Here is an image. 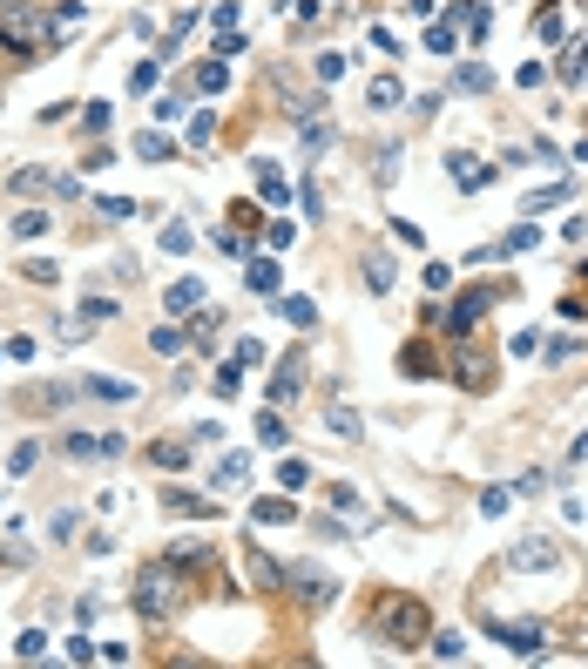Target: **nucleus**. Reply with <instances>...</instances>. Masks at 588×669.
<instances>
[{
	"label": "nucleus",
	"mask_w": 588,
	"mask_h": 669,
	"mask_svg": "<svg viewBox=\"0 0 588 669\" xmlns=\"http://www.w3.org/2000/svg\"><path fill=\"white\" fill-rule=\"evenodd\" d=\"M372 636L392 642V649H426V642H433V609H426L420 595L392 588V595L372 602Z\"/></svg>",
	"instance_id": "f257e3e1"
},
{
	"label": "nucleus",
	"mask_w": 588,
	"mask_h": 669,
	"mask_svg": "<svg viewBox=\"0 0 588 669\" xmlns=\"http://www.w3.org/2000/svg\"><path fill=\"white\" fill-rule=\"evenodd\" d=\"M0 48H14V55H48L55 48V21L28 7V0H0Z\"/></svg>",
	"instance_id": "f03ea898"
},
{
	"label": "nucleus",
	"mask_w": 588,
	"mask_h": 669,
	"mask_svg": "<svg viewBox=\"0 0 588 669\" xmlns=\"http://www.w3.org/2000/svg\"><path fill=\"white\" fill-rule=\"evenodd\" d=\"M176 609H183V568L163 555V561H149V568L136 575V615L142 622H169Z\"/></svg>",
	"instance_id": "7ed1b4c3"
},
{
	"label": "nucleus",
	"mask_w": 588,
	"mask_h": 669,
	"mask_svg": "<svg viewBox=\"0 0 588 669\" xmlns=\"http://www.w3.org/2000/svg\"><path fill=\"white\" fill-rule=\"evenodd\" d=\"M487 636L507 642L514 656H548V636H541V622H501V615H487Z\"/></svg>",
	"instance_id": "20e7f679"
},
{
	"label": "nucleus",
	"mask_w": 588,
	"mask_h": 669,
	"mask_svg": "<svg viewBox=\"0 0 588 669\" xmlns=\"http://www.w3.org/2000/svg\"><path fill=\"white\" fill-rule=\"evenodd\" d=\"M284 582H291V595H298L305 609H332L338 602V582L332 575H318V568H284Z\"/></svg>",
	"instance_id": "39448f33"
},
{
	"label": "nucleus",
	"mask_w": 588,
	"mask_h": 669,
	"mask_svg": "<svg viewBox=\"0 0 588 669\" xmlns=\"http://www.w3.org/2000/svg\"><path fill=\"white\" fill-rule=\"evenodd\" d=\"M561 548L548 541V534H521L514 548H507V568H521V575H534V568H555Z\"/></svg>",
	"instance_id": "423d86ee"
},
{
	"label": "nucleus",
	"mask_w": 588,
	"mask_h": 669,
	"mask_svg": "<svg viewBox=\"0 0 588 669\" xmlns=\"http://www.w3.org/2000/svg\"><path fill=\"white\" fill-rule=\"evenodd\" d=\"M453 379H460L467 392H487V386H494V365H487V352L460 345V352H453Z\"/></svg>",
	"instance_id": "0eeeda50"
},
{
	"label": "nucleus",
	"mask_w": 588,
	"mask_h": 669,
	"mask_svg": "<svg viewBox=\"0 0 588 669\" xmlns=\"http://www.w3.org/2000/svg\"><path fill=\"white\" fill-rule=\"evenodd\" d=\"M305 392V352H284L278 372H271V406H284V399H298Z\"/></svg>",
	"instance_id": "6e6552de"
},
{
	"label": "nucleus",
	"mask_w": 588,
	"mask_h": 669,
	"mask_svg": "<svg viewBox=\"0 0 588 669\" xmlns=\"http://www.w3.org/2000/svg\"><path fill=\"white\" fill-rule=\"evenodd\" d=\"M251 176H257V196H264L271 210H291V183L278 176V163H271V156H251Z\"/></svg>",
	"instance_id": "1a4fd4ad"
},
{
	"label": "nucleus",
	"mask_w": 588,
	"mask_h": 669,
	"mask_svg": "<svg viewBox=\"0 0 588 669\" xmlns=\"http://www.w3.org/2000/svg\"><path fill=\"white\" fill-rule=\"evenodd\" d=\"M480 311H487V291H460V298H453V311L440 318V325H447L453 338H467V332L480 325Z\"/></svg>",
	"instance_id": "9d476101"
},
{
	"label": "nucleus",
	"mask_w": 588,
	"mask_h": 669,
	"mask_svg": "<svg viewBox=\"0 0 588 669\" xmlns=\"http://www.w3.org/2000/svg\"><path fill=\"white\" fill-rule=\"evenodd\" d=\"M196 305H210V291H203V278H176V284L163 291V311H169V318H190Z\"/></svg>",
	"instance_id": "9b49d317"
},
{
	"label": "nucleus",
	"mask_w": 588,
	"mask_h": 669,
	"mask_svg": "<svg viewBox=\"0 0 588 669\" xmlns=\"http://www.w3.org/2000/svg\"><path fill=\"white\" fill-rule=\"evenodd\" d=\"M399 102H406V82H399V75H372V88H365V109H372V115H392Z\"/></svg>",
	"instance_id": "f8f14e48"
},
{
	"label": "nucleus",
	"mask_w": 588,
	"mask_h": 669,
	"mask_svg": "<svg viewBox=\"0 0 588 669\" xmlns=\"http://www.w3.org/2000/svg\"><path fill=\"white\" fill-rule=\"evenodd\" d=\"M244 284H251L257 298H278V284H284V264H271V251H264V257H251V264H244Z\"/></svg>",
	"instance_id": "ddd939ff"
},
{
	"label": "nucleus",
	"mask_w": 588,
	"mask_h": 669,
	"mask_svg": "<svg viewBox=\"0 0 588 669\" xmlns=\"http://www.w3.org/2000/svg\"><path fill=\"white\" fill-rule=\"evenodd\" d=\"M163 507H169V514H190V521L217 514V501H203V494H190V487H163Z\"/></svg>",
	"instance_id": "4468645a"
},
{
	"label": "nucleus",
	"mask_w": 588,
	"mask_h": 669,
	"mask_svg": "<svg viewBox=\"0 0 588 669\" xmlns=\"http://www.w3.org/2000/svg\"><path fill=\"white\" fill-rule=\"evenodd\" d=\"M284 521H298V507L284 501V494H278V501H271V494L251 501V528H284Z\"/></svg>",
	"instance_id": "2eb2a0df"
},
{
	"label": "nucleus",
	"mask_w": 588,
	"mask_h": 669,
	"mask_svg": "<svg viewBox=\"0 0 588 669\" xmlns=\"http://www.w3.org/2000/svg\"><path fill=\"white\" fill-rule=\"evenodd\" d=\"M284 440H291V426H284V419H278V406L264 399V413H257V446H264V453H278Z\"/></svg>",
	"instance_id": "dca6fc26"
},
{
	"label": "nucleus",
	"mask_w": 588,
	"mask_h": 669,
	"mask_svg": "<svg viewBox=\"0 0 588 669\" xmlns=\"http://www.w3.org/2000/svg\"><path fill=\"white\" fill-rule=\"evenodd\" d=\"M244 474H251V460H244V453H224V460H217V474H210V494H230V487H244Z\"/></svg>",
	"instance_id": "f3484780"
},
{
	"label": "nucleus",
	"mask_w": 588,
	"mask_h": 669,
	"mask_svg": "<svg viewBox=\"0 0 588 669\" xmlns=\"http://www.w3.org/2000/svg\"><path fill=\"white\" fill-rule=\"evenodd\" d=\"M359 278H365V291H379V298H386V291H392V278H399V264H392L386 251H372V257H365V271H359Z\"/></svg>",
	"instance_id": "a211bd4d"
},
{
	"label": "nucleus",
	"mask_w": 588,
	"mask_h": 669,
	"mask_svg": "<svg viewBox=\"0 0 588 669\" xmlns=\"http://www.w3.org/2000/svg\"><path fill=\"white\" fill-rule=\"evenodd\" d=\"M447 169H453V183H460V190H480V183H487V163H480V156H467V149H453Z\"/></svg>",
	"instance_id": "6ab92c4d"
},
{
	"label": "nucleus",
	"mask_w": 588,
	"mask_h": 669,
	"mask_svg": "<svg viewBox=\"0 0 588 669\" xmlns=\"http://www.w3.org/2000/svg\"><path fill=\"white\" fill-rule=\"evenodd\" d=\"M325 426H332L338 440H365V419L352 413V406H345V399H338V392H332V413H325Z\"/></svg>",
	"instance_id": "aec40b11"
},
{
	"label": "nucleus",
	"mask_w": 588,
	"mask_h": 669,
	"mask_svg": "<svg viewBox=\"0 0 588 669\" xmlns=\"http://www.w3.org/2000/svg\"><path fill=\"white\" fill-rule=\"evenodd\" d=\"M217 332H224V311L196 305V318H190V338H196V345H203V352H210V345H217Z\"/></svg>",
	"instance_id": "412c9836"
},
{
	"label": "nucleus",
	"mask_w": 588,
	"mask_h": 669,
	"mask_svg": "<svg viewBox=\"0 0 588 669\" xmlns=\"http://www.w3.org/2000/svg\"><path fill=\"white\" fill-rule=\"evenodd\" d=\"M169 561H176V568H203V561H217V541H176Z\"/></svg>",
	"instance_id": "4be33fe9"
},
{
	"label": "nucleus",
	"mask_w": 588,
	"mask_h": 669,
	"mask_svg": "<svg viewBox=\"0 0 588 669\" xmlns=\"http://www.w3.org/2000/svg\"><path fill=\"white\" fill-rule=\"evenodd\" d=\"M136 156H142V163H169V156H176V142H169L163 129H142V136H136Z\"/></svg>",
	"instance_id": "5701e85b"
},
{
	"label": "nucleus",
	"mask_w": 588,
	"mask_h": 669,
	"mask_svg": "<svg viewBox=\"0 0 588 669\" xmlns=\"http://www.w3.org/2000/svg\"><path fill=\"white\" fill-rule=\"evenodd\" d=\"M278 318L298 325V332H311V325H318V305H311V298H278Z\"/></svg>",
	"instance_id": "b1692460"
},
{
	"label": "nucleus",
	"mask_w": 588,
	"mask_h": 669,
	"mask_svg": "<svg viewBox=\"0 0 588 669\" xmlns=\"http://www.w3.org/2000/svg\"><path fill=\"white\" fill-rule=\"evenodd\" d=\"M251 582L264 588V595H271V588H284V568L271 555H264V548H251Z\"/></svg>",
	"instance_id": "393cba45"
},
{
	"label": "nucleus",
	"mask_w": 588,
	"mask_h": 669,
	"mask_svg": "<svg viewBox=\"0 0 588 669\" xmlns=\"http://www.w3.org/2000/svg\"><path fill=\"white\" fill-rule=\"evenodd\" d=\"M48 183H55V176H48L41 163H28V169H14V176H7V190H14V196H34V190H48Z\"/></svg>",
	"instance_id": "a878e982"
},
{
	"label": "nucleus",
	"mask_w": 588,
	"mask_h": 669,
	"mask_svg": "<svg viewBox=\"0 0 588 669\" xmlns=\"http://www.w3.org/2000/svg\"><path fill=\"white\" fill-rule=\"evenodd\" d=\"M420 48H426V55H460V34H453V21H433Z\"/></svg>",
	"instance_id": "bb28decb"
},
{
	"label": "nucleus",
	"mask_w": 588,
	"mask_h": 669,
	"mask_svg": "<svg viewBox=\"0 0 588 669\" xmlns=\"http://www.w3.org/2000/svg\"><path fill=\"white\" fill-rule=\"evenodd\" d=\"M426 649H433L440 663H460V656H467V636H460V629H433V642H426Z\"/></svg>",
	"instance_id": "cd10ccee"
},
{
	"label": "nucleus",
	"mask_w": 588,
	"mask_h": 669,
	"mask_svg": "<svg viewBox=\"0 0 588 669\" xmlns=\"http://www.w3.org/2000/svg\"><path fill=\"white\" fill-rule=\"evenodd\" d=\"M149 460L176 474V467H190V446H183V440H156V446H149Z\"/></svg>",
	"instance_id": "c85d7f7f"
},
{
	"label": "nucleus",
	"mask_w": 588,
	"mask_h": 669,
	"mask_svg": "<svg viewBox=\"0 0 588 669\" xmlns=\"http://www.w3.org/2000/svg\"><path fill=\"white\" fill-rule=\"evenodd\" d=\"M196 88H203V95H224V88H230V68H224L217 55H210L203 68H196Z\"/></svg>",
	"instance_id": "c756f323"
},
{
	"label": "nucleus",
	"mask_w": 588,
	"mask_h": 669,
	"mask_svg": "<svg viewBox=\"0 0 588 669\" xmlns=\"http://www.w3.org/2000/svg\"><path fill=\"white\" fill-rule=\"evenodd\" d=\"M453 88H460V95H487V88H494V75H487L480 61H467V68L453 75Z\"/></svg>",
	"instance_id": "7c9ffc66"
},
{
	"label": "nucleus",
	"mask_w": 588,
	"mask_h": 669,
	"mask_svg": "<svg viewBox=\"0 0 588 669\" xmlns=\"http://www.w3.org/2000/svg\"><path fill=\"white\" fill-rule=\"evenodd\" d=\"M48 210H21V217H14V237H21V244H34V237H48Z\"/></svg>",
	"instance_id": "2f4dec72"
},
{
	"label": "nucleus",
	"mask_w": 588,
	"mask_h": 669,
	"mask_svg": "<svg viewBox=\"0 0 588 669\" xmlns=\"http://www.w3.org/2000/svg\"><path fill=\"white\" fill-rule=\"evenodd\" d=\"M568 196H575V183H548V190H534L528 203H521V210H528V217H541L548 203H568Z\"/></svg>",
	"instance_id": "473e14b6"
},
{
	"label": "nucleus",
	"mask_w": 588,
	"mask_h": 669,
	"mask_svg": "<svg viewBox=\"0 0 588 669\" xmlns=\"http://www.w3.org/2000/svg\"><path fill=\"white\" fill-rule=\"evenodd\" d=\"M14 656H21V663H41V656H48V629H21Z\"/></svg>",
	"instance_id": "72a5a7b5"
},
{
	"label": "nucleus",
	"mask_w": 588,
	"mask_h": 669,
	"mask_svg": "<svg viewBox=\"0 0 588 669\" xmlns=\"http://www.w3.org/2000/svg\"><path fill=\"white\" fill-rule=\"evenodd\" d=\"M183 345H190L183 325H156V332H149V352H183Z\"/></svg>",
	"instance_id": "f704fd0d"
},
{
	"label": "nucleus",
	"mask_w": 588,
	"mask_h": 669,
	"mask_svg": "<svg viewBox=\"0 0 588 669\" xmlns=\"http://www.w3.org/2000/svg\"><path fill=\"white\" fill-rule=\"evenodd\" d=\"M278 487H284V494H305V487H311V467H305V460H284V467H278Z\"/></svg>",
	"instance_id": "c9c22d12"
},
{
	"label": "nucleus",
	"mask_w": 588,
	"mask_h": 669,
	"mask_svg": "<svg viewBox=\"0 0 588 669\" xmlns=\"http://www.w3.org/2000/svg\"><path fill=\"white\" fill-rule=\"evenodd\" d=\"M95 210H102V217H109V223H129V217H136V210H142V203H136V196H102Z\"/></svg>",
	"instance_id": "e433bc0d"
},
{
	"label": "nucleus",
	"mask_w": 588,
	"mask_h": 669,
	"mask_svg": "<svg viewBox=\"0 0 588 669\" xmlns=\"http://www.w3.org/2000/svg\"><path fill=\"white\" fill-rule=\"evenodd\" d=\"M588 75V41H575L568 55H561V82H582Z\"/></svg>",
	"instance_id": "4c0bfd02"
},
{
	"label": "nucleus",
	"mask_w": 588,
	"mask_h": 669,
	"mask_svg": "<svg viewBox=\"0 0 588 669\" xmlns=\"http://www.w3.org/2000/svg\"><path fill=\"white\" fill-rule=\"evenodd\" d=\"M217 142V115L203 109V115H190V149H210Z\"/></svg>",
	"instance_id": "58836bf2"
},
{
	"label": "nucleus",
	"mask_w": 588,
	"mask_h": 669,
	"mask_svg": "<svg viewBox=\"0 0 588 669\" xmlns=\"http://www.w3.org/2000/svg\"><path fill=\"white\" fill-rule=\"evenodd\" d=\"M34 460H41V446H34V440H21V446H14V460H7V474H14V480H21V474H34Z\"/></svg>",
	"instance_id": "ea45409f"
},
{
	"label": "nucleus",
	"mask_w": 588,
	"mask_h": 669,
	"mask_svg": "<svg viewBox=\"0 0 588 669\" xmlns=\"http://www.w3.org/2000/svg\"><path fill=\"white\" fill-rule=\"evenodd\" d=\"M68 663H102V642L95 636H68Z\"/></svg>",
	"instance_id": "a19ab883"
},
{
	"label": "nucleus",
	"mask_w": 588,
	"mask_h": 669,
	"mask_svg": "<svg viewBox=\"0 0 588 669\" xmlns=\"http://www.w3.org/2000/svg\"><path fill=\"white\" fill-rule=\"evenodd\" d=\"M237 386H244V359H237V365H217V399H237Z\"/></svg>",
	"instance_id": "79ce46f5"
},
{
	"label": "nucleus",
	"mask_w": 588,
	"mask_h": 669,
	"mask_svg": "<svg viewBox=\"0 0 588 669\" xmlns=\"http://www.w3.org/2000/svg\"><path fill=\"white\" fill-rule=\"evenodd\" d=\"M420 284H426V298H440V291L453 284V271L447 264H420Z\"/></svg>",
	"instance_id": "37998d69"
},
{
	"label": "nucleus",
	"mask_w": 588,
	"mask_h": 669,
	"mask_svg": "<svg viewBox=\"0 0 588 669\" xmlns=\"http://www.w3.org/2000/svg\"><path fill=\"white\" fill-rule=\"evenodd\" d=\"M88 392H95V399H136L129 379H88Z\"/></svg>",
	"instance_id": "c03bdc74"
},
{
	"label": "nucleus",
	"mask_w": 588,
	"mask_h": 669,
	"mask_svg": "<svg viewBox=\"0 0 588 669\" xmlns=\"http://www.w3.org/2000/svg\"><path fill=\"white\" fill-rule=\"evenodd\" d=\"M88 332H95V325H88L82 311H75V318H61V332H55V338H61V345H82Z\"/></svg>",
	"instance_id": "a18cd8bd"
},
{
	"label": "nucleus",
	"mask_w": 588,
	"mask_h": 669,
	"mask_svg": "<svg viewBox=\"0 0 588 669\" xmlns=\"http://www.w3.org/2000/svg\"><path fill=\"white\" fill-rule=\"evenodd\" d=\"M82 318H88V325H109V318H115V298H82Z\"/></svg>",
	"instance_id": "49530a36"
},
{
	"label": "nucleus",
	"mask_w": 588,
	"mask_h": 669,
	"mask_svg": "<svg viewBox=\"0 0 588 669\" xmlns=\"http://www.w3.org/2000/svg\"><path fill=\"white\" fill-rule=\"evenodd\" d=\"M163 251H176V257L190 251V223H163Z\"/></svg>",
	"instance_id": "de8ad7c7"
},
{
	"label": "nucleus",
	"mask_w": 588,
	"mask_h": 669,
	"mask_svg": "<svg viewBox=\"0 0 588 669\" xmlns=\"http://www.w3.org/2000/svg\"><path fill=\"white\" fill-rule=\"evenodd\" d=\"M217 251L224 257H251V244H244V230H217Z\"/></svg>",
	"instance_id": "09e8293b"
},
{
	"label": "nucleus",
	"mask_w": 588,
	"mask_h": 669,
	"mask_svg": "<svg viewBox=\"0 0 588 669\" xmlns=\"http://www.w3.org/2000/svg\"><path fill=\"white\" fill-rule=\"evenodd\" d=\"M507 501H514V487H487V494H480V514H507Z\"/></svg>",
	"instance_id": "8fccbe9b"
},
{
	"label": "nucleus",
	"mask_w": 588,
	"mask_h": 669,
	"mask_svg": "<svg viewBox=\"0 0 588 669\" xmlns=\"http://www.w3.org/2000/svg\"><path fill=\"white\" fill-rule=\"evenodd\" d=\"M21 271H28L34 284H55V278H61V264H48V257H28V264H21Z\"/></svg>",
	"instance_id": "3c124183"
},
{
	"label": "nucleus",
	"mask_w": 588,
	"mask_h": 669,
	"mask_svg": "<svg viewBox=\"0 0 588 669\" xmlns=\"http://www.w3.org/2000/svg\"><path fill=\"white\" fill-rule=\"evenodd\" d=\"M136 95H156V61H136V75H129Z\"/></svg>",
	"instance_id": "603ef678"
},
{
	"label": "nucleus",
	"mask_w": 588,
	"mask_h": 669,
	"mask_svg": "<svg viewBox=\"0 0 588 669\" xmlns=\"http://www.w3.org/2000/svg\"><path fill=\"white\" fill-rule=\"evenodd\" d=\"M534 244H541V237H534V223H521V230H507L501 251H534Z\"/></svg>",
	"instance_id": "864d4df0"
},
{
	"label": "nucleus",
	"mask_w": 588,
	"mask_h": 669,
	"mask_svg": "<svg viewBox=\"0 0 588 669\" xmlns=\"http://www.w3.org/2000/svg\"><path fill=\"white\" fill-rule=\"evenodd\" d=\"M541 359H548V365H561V359H575V338H548V345H541Z\"/></svg>",
	"instance_id": "5fc2aeb1"
},
{
	"label": "nucleus",
	"mask_w": 588,
	"mask_h": 669,
	"mask_svg": "<svg viewBox=\"0 0 588 669\" xmlns=\"http://www.w3.org/2000/svg\"><path fill=\"white\" fill-rule=\"evenodd\" d=\"M190 109V102H183V95H156V122H176V115Z\"/></svg>",
	"instance_id": "6e6d98bb"
},
{
	"label": "nucleus",
	"mask_w": 588,
	"mask_h": 669,
	"mask_svg": "<svg viewBox=\"0 0 588 669\" xmlns=\"http://www.w3.org/2000/svg\"><path fill=\"white\" fill-rule=\"evenodd\" d=\"M332 507H338V514H359V494H352L345 480H332Z\"/></svg>",
	"instance_id": "4d7b16f0"
},
{
	"label": "nucleus",
	"mask_w": 588,
	"mask_h": 669,
	"mask_svg": "<svg viewBox=\"0 0 588 669\" xmlns=\"http://www.w3.org/2000/svg\"><path fill=\"white\" fill-rule=\"evenodd\" d=\"M230 55H244V34H237V28L217 34V61H230Z\"/></svg>",
	"instance_id": "13d9d810"
},
{
	"label": "nucleus",
	"mask_w": 588,
	"mask_h": 669,
	"mask_svg": "<svg viewBox=\"0 0 588 669\" xmlns=\"http://www.w3.org/2000/svg\"><path fill=\"white\" fill-rule=\"evenodd\" d=\"M291 237H298V230H291V223H271V230H264V251H284V244H291Z\"/></svg>",
	"instance_id": "bf43d9fd"
},
{
	"label": "nucleus",
	"mask_w": 588,
	"mask_h": 669,
	"mask_svg": "<svg viewBox=\"0 0 588 669\" xmlns=\"http://www.w3.org/2000/svg\"><path fill=\"white\" fill-rule=\"evenodd\" d=\"M82 129H109V102H88V109H82Z\"/></svg>",
	"instance_id": "052dcab7"
},
{
	"label": "nucleus",
	"mask_w": 588,
	"mask_h": 669,
	"mask_svg": "<svg viewBox=\"0 0 588 669\" xmlns=\"http://www.w3.org/2000/svg\"><path fill=\"white\" fill-rule=\"evenodd\" d=\"M345 75V55H318V82H338Z\"/></svg>",
	"instance_id": "680f3d73"
},
{
	"label": "nucleus",
	"mask_w": 588,
	"mask_h": 669,
	"mask_svg": "<svg viewBox=\"0 0 588 669\" xmlns=\"http://www.w3.org/2000/svg\"><path fill=\"white\" fill-rule=\"evenodd\" d=\"M541 487H548V474H541V467H528V474L514 480V494H541Z\"/></svg>",
	"instance_id": "e2e57ef3"
},
{
	"label": "nucleus",
	"mask_w": 588,
	"mask_h": 669,
	"mask_svg": "<svg viewBox=\"0 0 588 669\" xmlns=\"http://www.w3.org/2000/svg\"><path fill=\"white\" fill-rule=\"evenodd\" d=\"M48 534H55V541H68V534H75V507H61L55 521H48Z\"/></svg>",
	"instance_id": "0e129e2a"
},
{
	"label": "nucleus",
	"mask_w": 588,
	"mask_h": 669,
	"mask_svg": "<svg viewBox=\"0 0 588 669\" xmlns=\"http://www.w3.org/2000/svg\"><path fill=\"white\" fill-rule=\"evenodd\" d=\"M68 453H75V460H88V453H102V440H88V433H68Z\"/></svg>",
	"instance_id": "69168bd1"
}]
</instances>
